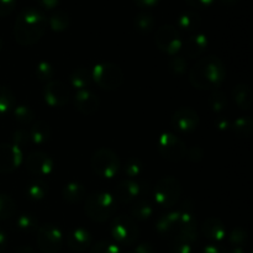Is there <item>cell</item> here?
I'll return each instance as SVG.
<instances>
[{"label": "cell", "mask_w": 253, "mask_h": 253, "mask_svg": "<svg viewBox=\"0 0 253 253\" xmlns=\"http://www.w3.org/2000/svg\"><path fill=\"white\" fill-rule=\"evenodd\" d=\"M247 232L242 229H235L232 230L231 234L229 236V241L232 246L235 247H242L247 242Z\"/></svg>", "instance_id": "ab89813d"}, {"label": "cell", "mask_w": 253, "mask_h": 253, "mask_svg": "<svg viewBox=\"0 0 253 253\" xmlns=\"http://www.w3.org/2000/svg\"><path fill=\"white\" fill-rule=\"evenodd\" d=\"M15 253H36L31 247L29 246H21L20 249H17V251Z\"/></svg>", "instance_id": "816d5d0a"}, {"label": "cell", "mask_w": 253, "mask_h": 253, "mask_svg": "<svg viewBox=\"0 0 253 253\" xmlns=\"http://www.w3.org/2000/svg\"><path fill=\"white\" fill-rule=\"evenodd\" d=\"M15 95L11 89L5 85H0V116H5L11 113L15 108Z\"/></svg>", "instance_id": "4316f807"}, {"label": "cell", "mask_w": 253, "mask_h": 253, "mask_svg": "<svg viewBox=\"0 0 253 253\" xmlns=\"http://www.w3.org/2000/svg\"><path fill=\"white\" fill-rule=\"evenodd\" d=\"M47 185L41 180H34L26 187V195L31 200H41L46 197Z\"/></svg>", "instance_id": "e575fe53"}, {"label": "cell", "mask_w": 253, "mask_h": 253, "mask_svg": "<svg viewBox=\"0 0 253 253\" xmlns=\"http://www.w3.org/2000/svg\"><path fill=\"white\" fill-rule=\"evenodd\" d=\"M158 152L166 160L178 162L187 156V146L185 143L170 132H166L161 135L157 142Z\"/></svg>", "instance_id": "30bf717a"}, {"label": "cell", "mask_w": 253, "mask_h": 253, "mask_svg": "<svg viewBox=\"0 0 253 253\" xmlns=\"http://www.w3.org/2000/svg\"><path fill=\"white\" fill-rule=\"evenodd\" d=\"M226 71L219 57L208 56L200 58L189 72V81L199 90H212L221 85Z\"/></svg>", "instance_id": "7a4b0ae2"}, {"label": "cell", "mask_w": 253, "mask_h": 253, "mask_svg": "<svg viewBox=\"0 0 253 253\" xmlns=\"http://www.w3.org/2000/svg\"><path fill=\"white\" fill-rule=\"evenodd\" d=\"M66 241L71 250L76 252H83L91 245V235L89 234L88 230L77 227L67 235Z\"/></svg>", "instance_id": "d6986e66"}, {"label": "cell", "mask_w": 253, "mask_h": 253, "mask_svg": "<svg viewBox=\"0 0 253 253\" xmlns=\"http://www.w3.org/2000/svg\"><path fill=\"white\" fill-rule=\"evenodd\" d=\"M208 37L202 32H194L190 35L185 42H183L182 48L184 49V53L190 58H197L204 53L208 48Z\"/></svg>", "instance_id": "e0dca14e"}, {"label": "cell", "mask_w": 253, "mask_h": 253, "mask_svg": "<svg viewBox=\"0 0 253 253\" xmlns=\"http://www.w3.org/2000/svg\"><path fill=\"white\" fill-rule=\"evenodd\" d=\"M71 85L76 88L77 90H83L90 85L91 81V72L86 68H78L71 74Z\"/></svg>", "instance_id": "d4e9b609"}, {"label": "cell", "mask_w": 253, "mask_h": 253, "mask_svg": "<svg viewBox=\"0 0 253 253\" xmlns=\"http://www.w3.org/2000/svg\"><path fill=\"white\" fill-rule=\"evenodd\" d=\"M16 225L22 232H26V234H31L39 230V222L37 219L34 215L30 214H22L17 217Z\"/></svg>", "instance_id": "836d02e7"}, {"label": "cell", "mask_w": 253, "mask_h": 253, "mask_svg": "<svg viewBox=\"0 0 253 253\" xmlns=\"http://www.w3.org/2000/svg\"><path fill=\"white\" fill-rule=\"evenodd\" d=\"M35 73H36V77L39 81L47 82L48 83V82L53 81L56 69H54V67L51 63H48L46 61H42L37 63L36 68H35Z\"/></svg>", "instance_id": "d6a6232c"}, {"label": "cell", "mask_w": 253, "mask_h": 253, "mask_svg": "<svg viewBox=\"0 0 253 253\" xmlns=\"http://www.w3.org/2000/svg\"><path fill=\"white\" fill-rule=\"evenodd\" d=\"M84 195H85V188L78 182H71L62 189V197L66 202L71 203V204H76L83 200Z\"/></svg>", "instance_id": "cb8c5ba5"}, {"label": "cell", "mask_w": 253, "mask_h": 253, "mask_svg": "<svg viewBox=\"0 0 253 253\" xmlns=\"http://www.w3.org/2000/svg\"><path fill=\"white\" fill-rule=\"evenodd\" d=\"M142 192V184L136 182L135 179H125L119 183L118 187L115 188L113 197L115 202L121 203V204H127V203H131L136 198L140 197Z\"/></svg>", "instance_id": "9a60e30c"}, {"label": "cell", "mask_w": 253, "mask_h": 253, "mask_svg": "<svg viewBox=\"0 0 253 253\" xmlns=\"http://www.w3.org/2000/svg\"><path fill=\"white\" fill-rule=\"evenodd\" d=\"M226 253H245V251H244V247L232 246L229 251H226Z\"/></svg>", "instance_id": "f5cc1de1"}, {"label": "cell", "mask_w": 253, "mask_h": 253, "mask_svg": "<svg viewBox=\"0 0 253 253\" xmlns=\"http://www.w3.org/2000/svg\"><path fill=\"white\" fill-rule=\"evenodd\" d=\"M235 133L241 138L251 137L253 132V121L250 116H241L237 120H235L234 126Z\"/></svg>", "instance_id": "f546056e"}, {"label": "cell", "mask_w": 253, "mask_h": 253, "mask_svg": "<svg viewBox=\"0 0 253 253\" xmlns=\"http://www.w3.org/2000/svg\"><path fill=\"white\" fill-rule=\"evenodd\" d=\"M131 215L137 220H147L153 215V207L146 199H140L131 208Z\"/></svg>", "instance_id": "f1b7e54d"}, {"label": "cell", "mask_w": 253, "mask_h": 253, "mask_svg": "<svg viewBox=\"0 0 253 253\" xmlns=\"http://www.w3.org/2000/svg\"><path fill=\"white\" fill-rule=\"evenodd\" d=\"M155 43L161 52L174 56L182 49L183 40L177 27L173 25H163L156 31Z\"/></svg>", "instance_id": "ba28073f"}, {"label": "cell", "mask_w": 253, "mask_h": 253, "mask_svg": "<svg viewBox=\"0 0 253 253\" xmlns=\"http://www.w3.org/2000/svg\"><path fill=\"white\" fill-rule=\"evenodd\" d=\"M91 78L101 89L116 90L124 81V73L119 66L109 62L96 64L91 71Z\"/></svg>", "instance_id": "277c9868"}, {"label": "cell", "mask_w": 253, "mask_h": 253, "mask_svg": "<svg viewBox=\"0 0 253 253\" xmlns=\"http://www.w3.org/2000/svg\"><path fill=\"white\" fill-rule=\"evenodd\" d=\"M85 214L96 222H104L113 216L116 210V202L109 193L98 192L89 195L85 200Z\"/></svg>", "instance_id": "3957f363"}, {"label": "cell", "mask_w": 253, "mask_h": 253, "mask_svg": "<svg viewBox=\"0 0 253 253\" xmlns=\"http://www.w3.org/2000/svg\"><path fill=\"white\" fill-rule=\"evenodd\" d=\"M156 230L163 237L177 236L179 231V212L173 211L162 215L156 222Z\"/></svg>", "instance_id": "ac0fdd59"}, {"label": "cell", "mask_w": 253, "mask_h": 253, "mask_svg": "<svg viewBox=\"0 0 253 253\" xmlns=\"http://www.w3.org/2000/svg\"><path fill=\"white\" fill-rule=\"evenodd\" d=\"M202 24V19L199 15L194 11H183L179 16L177 17V26L179 29L184 30L187 32L197 31L198 27Z\"/></svg>", "instance_id": "7402d4cb"}, {"label": "cell", "mask_w": 253, "mask_h": 253, "mask_svg": "<svg viewBox=\"0 0 253 253\" xmlns=\"http://www.w3.org/2000/svg\"><path fill=\"white\" fill-rule=\"evenodd\" d=\"M12 140H14V145L16 146V147H19L20 150H21V147H24L25 145H27L29 142H31V140H30V133H29V131H26V130L15 131Z\"/></svg>", "instance_id": "b9f144b4"}, {"label": "cell", "mask_w": 253, "mask_h": 253, "mask_svg": "<svg viewBox=\"0 0 253 253\" xmlns=\"http://www.w3.org/2000/svg\"><path fill=\"white\" fill-rule=\"evenodd\" d=\"M156 20L153 17V15H151L150 12L141 11L138 12L135 16L133 20V25H135V29L137 30L140 34L147 35L150 32L153 31V27H155Z\"/></svg>", "instance_id": "484cf974"}, {"label": "cell", "mask_w": 253, "mask_h": 253, "mask_svg": "<svg viewBox=\"0 0 253 253\" xmlns=\"http://www.w3.org/2000/svg\"><path fill=\"white\" fill-rule=\"evenodd\" d=\"M54 162L46 152L35 151L26 157V169L36 177H46L53 172Z\"/></svg>", "instance_id": "8fae6325"}, {"label": "cell", "mask_w": 253, "mask_h": 253, "mask_svg": "<svg viewBox=\"0 0 253 253\" xmlns=\"http://www.w3.org/2000/svg\"><path fill=\"white\" fill-rule=\"evenodd\" d=\"M136 5L141 9H151L160 2V0H133Z\"/></svg>", "instance_id": "f6af8a7d"}, {"label": "cell", "mask_w": 253, "mask_h": 253, "mask_svg": "<svg viewBox=\"0 0 253 253\" xmlns=\"http://www.w3.org/2000/svg\"><path fill=\"white\" fill-rule=\"evenodd\" d=\"M64 237L56 225L46 224L37 230V245L43 253H57L63 246Z\"/></svg>", "instance_id": "9c48e42d"}, {"label": "cell", "mask_w": 253, "mask_h": 253, "mask_svg": "<svg viewBox=\"0 0 253 253\" xmlns=\"http://www.w3.org/2000/svg\"><path fill=\"white\" fill-rule=\"evenodd\" d=\"M182 194V185L174 177H165L155 187V203L161 208H172L177 204Z\"/></svg>", "instance_id": "5b68a950"}, {"label": "cell", "mask_w": 253, "mask_h": 253, "mask_svg": "<svg viewBox=\"0 0 253 253\" xmlns=\"http://www.w3.org/2000/svg\"><path fill=\"white\" fill-rule=\"evenodd\" d=\"M202 231L207 239L214 242L222 241L226 236L224 224L216 217H209V219L205 220L202 225Z\"/></svg>", "instance_id": "ffe728a7"}, {"label": "cell", "mask_w": 253, "mask_h": 253, "mask_svg": "<svg viewBox=\"0 0 253 253\" xmlns=\"http://www.w3.org/2000/svg\"><path fill=\"white\" fill-rule=\"evenodd\" d=\"M2 47H4V42H2L1 37H0V52L2 51Z\"/></svg>", "instance_id": "9f6ffc18"}, {"label": "cell", "mask_w": 253, "mask_h": 253, "mask_svg": "<svg viewBox=\"0 0 253 253\" xmlns=\"http://www.w3.org/2000/svg\"><path fill=\"white\" fill-rule=\"evenodd\" d=\"M90 253H121V249L118 244L108 241V240H103L99 241L91 247Z\"/></svg>", "instance_id": "74e56055"}, {"label": "cell", "mask_w": 253, "mask_h": 253, "mask_svg": "<svg viewBox=\"0 0 253 253\" xmlns=\"http://www.w3.org/2000/svg\"><path fill=\"white\" fill-rule=\"evenodd\" d=\"M203 253H226V251L217 245H208L203 250Z\"/></svg>", "instance_id": "681fc988"}, {"label": "cell", "mask_w": 253, "mask_h": 253, "mask_svg": "<svg viewBox=\"0 0 253 253\" xmlns=\"http://www.w3.org/2000/svg\"><path fill=\"white\" fill-rule=\"evenodd\" d=\"M37 4L46 10H52L58 6L59 0H36Z\"/></svg>", "instance_id": "7dc6e473"}, {"label": "cell", "mask_w": 253, "mask_h": 253, "mask_svg": "<svg viewBox=\"0 0 253 253\" xmlns=\"http://www.w3.org/2000/svg\"><path fill=\"white\" fill-rule=\"evenodd\" d=\"M16 212V204L10 195L0 193V220H7Z\"/></svg>", "instance_id": "1f68e13d"}, {"label": "cell", "mask_w": 253, "mask_h": 253, "mask_svg": "<svg viewBox=\"0 0 253 253\" xmlns=\"http://www.w3.org/2000/svg\"><path fill=\"white\" fill-rule=\"evenodd\" d=\"M47 22H48L49 27H51L53 31L62 32L64 31V30L68 29L69 24H71V19H69L67 12L58 10V11L53 12V14L51 15V17L47 20Z\"/></svg>", "instance_id": "83f0119b"}, {"label": "cell", "mask_w": 253, "mask_h": 253, "mask_svg": "<svg viewBox=\"0 0 253 253\" xmlns=\"http://www.w3.org/2000/svg\"><path fill=\"white\" fill-rule=\"evenodd\" d=\"M133 253H156V250L151 244H148V242H143V244H140L137 247H136Z\"/></svg>", "instance_id": "bcb514c9"}, {"label": "cell", "mask_w": 253, "mask_h": 253, "mask_svg": "<svg viewBox=\"0 0 253 253\" xmlns=\"http://www.w3.org/2000/svg\"><path fill=\"white\" fill-rule=\"evenodd\" d=\"M227 105L226 95L221 91H214L209 98V106L214 111H222Z\"/></svg>", "instance_id": "f35d334b"}, {"label": "cell", "mask_w": 253, "mask_h": 253, "mask_svg": "<svg viewBox=\"0 0 253 253\" xmlns=\"http://www.w3.org/2000/svg\"><path fill=\"white\" fill-rule=\"evenodd\" d=\"M73 103L76 110L84 114V115H91V114L96 113L99 106H100V101H99L98 96L91 93L90 90H88V89L77 91L76 95H74Z\"/></svg>", "instance_id": "2e32d148"}, {"label": "cell", "mask_w": 253, "mask_h": 253, "mask_svg": "<svg viewBox=\"0 0 253 253\" xmlns=\"http://www.w3.org/2000/svg\"><path fill=\"white\" fill-rule=\"evenodd\" d=\"M15 6H16V0H0V17L11 14Z\"/></svg>", "instance_id": "7bdbcfd3"}, {"label": "cell", "mask_w": 253, "mask_h": 253, "mask_svg": "<svg viewBox=\"0 0 253 253\" xmlns=\"http://www.w3.org/2000/svg\"><path fill=\"white\" fill-rule=\"evenodd\" d=\"M91 167L99 177L110 179L115 177L120 169V160L114 151L109 148H100L93 155Z\"/></svg>", "instance_id": "52a82bcc"}, {"label": "cell", "mask_w": 253, "mask_h": 253, "mask_svg": "<svg viewBox=\"0 0 253 253\" xmlns=\"http://www.w3.org/2000/svg\"><path fill=\"white\" fill-rule=\"evenodd\" d=\"M188 157H189L190 161H194V162H197V161H200L203 157V151L200 150L199 147H194L192 148V150L188 152Z\"/></svg>", "instance_id": "c3c4849f"}, {"label": "cell", "mask_w": 253, "mask_h": 253, "mask_svg": "<svg viewBox=\"0 0 253 253\" xmlns=\"http://www.w3.org/2000/svg\"><path fill=\"white\" fill-rule=\"evenodd\" d=\"M131 253H133V252H131Z\"/></svg>", "instance_id": "6f0895ef"}, {"label": "cell", "mask_w": 253, "mask_h": 253, "mask_svg": "<svg viewBox=\"0 0 253 253\" xmlns=\"http://www.w3.org/2000/svg\"><path fill=\"white\" fill-rule=\"evenodd\" d=\"M168 66H169V69L172 71V73L177 74V76H180V74H183L187 71V62L180 56H173L169 59V64Z\"/></svg>", "instance_id": "60d3db41"}, {"label": "cell", "mask_w": 253, "mask_h": 253, "mask_svg": "<svg viewBox=\"0 0 253 253\" xmlns=\"http://www.w3.org/2000/svg\"><path fill=\"white\" fill-rule=\"evenodd\" d=\"M69 89L61 81H51L46 84L43 98L51 108H63L69 101Z\"/></svg>", "instance_id": "7c38bea8"}, {"label": "cell", "mask_w": 253, "mask_h": 253, "mask_svg": "<svg viewBox=\"0 0 253 253\" xmlns=\"http://www.w3.org/2000/svg\"><path fill=\"white\" fill-rule=\"evenodd\" d=\"M221 1L226 5H235L239 0H221Z\"/></svg>", "instance_id": "11a10c76"}, {"label": "cell", "mask_w": 253, "mask_h": 253, "mask_svg": "<svg viewBox=\"0 0 253 253\" xmlns=\"http://www.w3.org/2000/svg\"><path fill=\"white\" fill-rule=\"evenodd\" d=\"M12 114H14L15 120L19 121L20 124H29L31 123L35 118L34 111H32V109L27 105L15 106L14 110H12Z\"/></svg>", "instance_id": "d590c367"}, {"label": "cell", "mask_w": 253, "mask_h": 253, "mask_svg": "<svg viewBox=\"0 0 253 253\" xmlns=\"http://www.w3.org/2000/svg\"><path fill=\"white\" fill-rule=\"evenodd\" d=\"M111 236L118 244L131 246L140 237V229L132 217L120 215L111 224Z\"/></svg>", "instance_id": "8992f818"}, {"label": "cell", "mask_w": 253, "mask_h": 253, "mask_svg": "<svg viewBox=\"0 0 253 253\" xmlns=\"http://www.w3.org/2000/svg\"><path fill=\"white\" fill-rule=\"evenodd\" d=\"M170 252L172 253H193V242L183 239L180 236H175L170 244Z\"/></svg>", "instance_id": "8d00e7d4"}, {"label": "cell", "mask_w": 253, "mask_h": 253, "mask_svg": "<svg viewBox=\"0 0 253 253\" xmlns=\"http://www.w3.org/2000/svg\"><path fill=\"white\" fill-rule=\"evenodd\" d=\"M29 133L31 142L36 143V145L39 146H42L49 140V137H51V127H49V125L46 121L40 120L34 124V126H32L31 130L29 131Z\"/></svg>", "instance_id": "44dd1931"}, {"label": "cell", "mask_w": 253, "mask_h": 253, "mask_svg": "<svg viewBox=\"0 0 253 253\" xmlns=\"http://www.w3.org/2000/svg\"><path fill=\"white\" fill-rule=\"evenodd\" d=\"M22 153L15 145H0V173H11L21 165Z\"/></svg>", "instance_id": "4fadbf2b"}, {"label": "cell", "mask_w": 253, "mask_h": 253, "mask_svg": "<svg viewBox=\"0 0 253 253\" xmlns=\"http://www.w3.org/2000/svg\"><path fill=\"white\" fill-rule=\"evenodd\" d=\"M6 245H7L6 234L0 229V253L4 252V250L6 249Z\"/></svg>", "instance_id": "f907efd6"}, {"label": "cell", "mask_w": 253, "mask_h": 253, "mask_svg": "<svg viewBox=\"0 0 253 253\" xmlns=\"http://www.w3.org/2000/svg\"><path fill=\"white\" fill-rule=\"evenodd\" d=\"M123 170L126 177H127V179H135L136 177H140L142 174L143 170H145V165L138 158H128L125 165H124Z\"/></svg>", "instance_id": "4dcf8cb0"}, {"label": "cell", "mask_w": 253, "mask_h": 253, "mask_svg": "<svg viewBox=\"0 0 253 253\" xmlns=\"http://www.w3.org/2000/svg\"><path fill=\"white\" fill-rule=\"evenodd\" d=\"M217 127H219L220 130H227V127H229V124H227L226 120H221L220 123H217Z\"/></svg>", "instance_id": "db71d44e"}, {"label": "cell", "mask_w": 253, "mask_h": 253, "mask_svg": "<svg viewBox=\"0 0 253 253\" xmlns=\"http://www.w3.org/2000/svg\"><path fill=\"white\" fill-rule=\"evenodd\" d=\"M185 1L195 9H207V7L211 6L215 0H185Z\"/></svg>", "instance_id": "ee69618b"}, {"label": "cell", "mask_w": 253, "mask_h": 253, "mask_svg": "<svg viewBox=\"0 0 253 253\" xmlns=\"http://www.w3.org/2000/svg\"><path fill=\"white\" fill-rule=\"evenodd\" d=\"M172 124L175 130L179 132L189 133L197 128L199 124V116L192 108H180L173 115Z\"/></svg>", "instance_id": "5bb4252c"}, {"label": "cell", "mask_w": 253, "mask_h": 253, "mask_svg": "<svg viewBox=\"0 0 253 253\" xmlns=\"http://www.w3.org/2000/svg\"><path fill=\"white\" fill-rule=\"evenodd\" d=\"M47 17L34 7L24 9L14 25L15 41L21 46H32L41 40L47 29Z\"/></svg>", "instance_id": "6da1fadb"}, {"label": "cell", "mask_w": 253, "mask_h": 253, "mask_svg": "<svg viewBox=\"0 0 253 253\" xmlns=\"http://www.w3.org/2000/svg\"><path fill=\"white\" fill-rule=\"evenodd\" d=\"M232 95H234L235 101H236L237 106L245 110H249L252 105V91L247 84L240 83L232 90Z\"/></svg>", "instance_id": "603a6c76"}]
</instances>
